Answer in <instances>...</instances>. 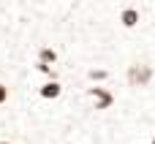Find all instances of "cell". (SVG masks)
Segmentation results:
<instances>
[{"instance_id": "cell-1", "label": "cell", "mask_w": 155, "mask_h": 144, "mask_svg": "<svg viewBox=\"0 0 155 144\" xmlns=\"http://www.w3.org/2000/svg\"><path fill=\"white\" fill-rule=\"evenodd\" d=\"M155 82V65L150 60H134L125 65V87L147 90Z\"/></svg>"}, {"instance_id": "cell-2", "label": "cell", "mask_w": 155, "mask_h": 144, "mask_svg": "<svg viewBox=\"0 0 155 144\" xmlns=\"http://www.w3.org/2000/svg\"><path fill=\"white\" fill-rule=\"evenodd\" d=\"M82 90H84V98L93 103L95 112H109V109L114 106V101H117V95H114L109 87L95 84V82H93V87H82Z\"/></svg>"}, {"instance_id": "cell-3", "label": "cell", "mask_w": 155, "mask_h": 144, "mask_svg": "<svg viewBox=\"0 0 155 144\" xmlns=\"http://www.w3.org/2000/svg\"><path fill=\"white\" fill-rule=\"evenodd\" d=\"M63 93H65V82H63V79H46L44 84L35 87V95H38L41 101H57Z\"/></svg>"}, {"instance_id": "cell-4", "label": "cell", "mask_w": 155, "mask_h": 144, "mask_svg": "<svg viewBox=\"0 0 155 144\" xmlns=\"http://www.w3.org/2000/svg\"><path fill=\"white\" fill-rule=\"evenodd\" d=\"M139 22H142V11H139L136 5H123V8H120L117 25H120L123 30H134V27H139Z\"/></svg>"}, {"instance_id": "cell-5", "label": "cell", "mask_w": 155, "mask_h": 144, "mask_svg": "<svg viewBox=\"0 0 155 144\" xmlns=\"http://www.w3.org/2000/svg\"><path fill=\"white\" fill-rule=\"evenodd\" d=\"M35 60L44 63V65H54V63L60 60V52H57L54 46H49V44H41V46L35 49Z\"/></svg>"}, {"instance_id": "cell-6", "label": "cell", "mask_w": 155, "mask_h": 144, "mask_svg": "<svg viewBox=\"0 0 155 144\" xmlns=\"http://www.w3.org/2000/svg\"><path fill=\"white\" fill-rule=\"evenodd\" d=\"M8 98H11V87H8V82H3V79H0V106H3V103H8Z\"/></svg>"}, {"instance_id": "cell-7", "label": "cell", "mask_w": 155, "mask_h": 144, "mask_svg": "<svg viewBox=\"0 0 155 144\" xmlns=\"http://www.w3.org/2000/svg\"><path fill=\"white\" fill-rule=\"evenodd\" d=\"M0 144H14V142L11 139H0Z\"/></svg>"}, {"instance_id": "cell-8", "label": "cell", "mask_w": 155, "mask_h": 144, "mask_svg": "<svg viewBox=\"0 0 155 144\" xmlns=\"http://www.w3.org/2000/svg\"><path fill=\"white\" fill-rule=\"evenodd\" d=\"M147 144H155V133H153V136H150V139H147Z\"/></svg>"}]
</instances>
